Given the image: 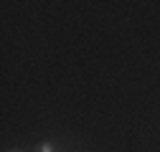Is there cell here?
I'll return each instance as SVG.
<instances>
[{
    "label": "cell",
    "mask_w": 160,
    "mask_h": 152,
    "mask_svg": "<svg viewBox=\"0 0 160 152\" xmlns=\"http://www.w3.org/2000/svg\"><path fill=\"white\" fill-rule=\"evenodd\" d=\"M33 152H56V147H53V142H48V140H46V142H38Z\"/></svg>",
    "instance_id": "1"
},
{
    "label": "cell",
    "mask_w": 160,
    "mask_h": 152,
    "mask_svg": "<svg viewBox=\"0 0 160 152\" xmlns=\"http://www.w3.org/2000/svg\"><path fill=\"white\" fill-rule=\"evenodd\" d=\"M10 152H21V150H10Z\"/></svg>",
    "instance_id": "2"
}]
</instances>
